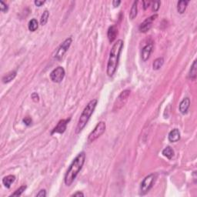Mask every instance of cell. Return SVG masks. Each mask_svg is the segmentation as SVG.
I'll return each instance as SVG.
<instances>
[{
  "label": "cell",
  "mask_w": 197,
  "mask_h": 197,
  "mask_svg": "<svg viewBox=\"0 0 197 197\" xmlns=\"http://www.w3.org/2000/svg\"><path fill=\"white\" fill-rule=\"evenodd\" d=\"M86 161V153L84 152H81L80 153L77 155L76 158L73 159L71 165L69 167L68 170L66 171V173L65 175L64 178V182L65 184L68 187L72 185L74 182L75 179L78 176L80 170H82L84 163Z\"/></svg>",
  "instance_id": "cell-1"
},
{
  "label": "cell",
  "mask_w": 197,
  "mask_h": 197,
  "mask_svg": "<svg viewBox=\"0 0 197 197\" xmlns=\"http://www.w3.org/2000/svg\"><path fill=\"white\" fill-rule=\"evenodd\" d=\"M123 46H124V43L123 40H119L114 43L111 49L110 52H109V61L107 63V70H106L107 75L109 77H112L116 71L120 54L123 49Z\"/></svg>",
  "instance_id": "cell-2"
},
{
  "label": "cell",
  "mask_w": 197,
  "mask_h": 197,
  "mask_svg": "<svg viewBox=\"0 0 197 197\" xmlns=\"http://www.w3.org/2000/svg\"><path fill=\"white\" fill-rule=\"evenodd\" d=\"M97 103L98 99L97 98H94V99L91 100V101L86 105L85 109L82 111L80 117H79V121H78L77 126H76V133H79V132H82V129L85 128L87 123H88L89 120H90V117L93 115V112H94L95 109H96V106H97Z\"/></svg>",
  "instance_id": "cell-3"
},
{
  "label": "cell",
  "mask_w": 197,
  "mask_h": 197,
  "mask_svg": "<svg viewBox=\"0 0 197 197\" xmlns=\"http://www.w3.org/2000/svg\"><path fill=\"white\" fill-rule=\"evenodd\" d=\"M156 178H157V175L156 173H152L145 177L140 185V195H145L149 191L150 189L154 185Z\"/></svg>",
  "instance_id": "cell-4"
},
{
  "label": "cell",
  "mask_w": 197,
  "mask_h": 197,
  "mask_svg": "<svg viewBox=\"0 0 197 197\" xmlns=\"http://www.w3.org/2000/svg\"><path fill=\"white\" fill-rule=\"evenodd\" d=\"M106 123L103 121L99 122L97 125L96 126V127L94 128L93 131L90 132V134L89 135L88 137V141L90 143H93L95 140H96L99 136H101L103 133L106 131Z\"/></svg>",
  "instance_id": "cell-5"
},
{
  "label": "cell",
  "mask_w": 197,
  "mask_h": 197,
  "mask_svg": "<svg viewBox=\"0 0 197 197\" xmlns=\"http://www.w3.org/2000/svg\"><path fill=\"white\" fill-rule=\"evenodd\" d=\"M129 95H130V90H123V91L119 95L116 100H115V103H114L112 111H113V112H116V111H119V109H121L122 108L125 106L126 102H127Z\"/></svg>",
  "instance_id": "cell-6"
},
{
  "label": "cell",
  "mask_w": 197,
  "mask_h": 197,
  "mask_svg": "<svg viewBox=\"0 0 197 197\" xmlns=\"http://www.w3.org/2000/svg\"><path fill=\"white\" fill-rule=\"evenodd\" d=\"M65 69L62 67L59 66L53 69L50 73V79L53 82L56 83H59L63 80L65 77Z\"/></svg>",
  "instance_id": "cell-7"
},
{
  "label": "cell",
  "mask_w": 197,
  "mask_h": 197,
  "mask_svg": "<svg viewBox=\"0 0 197 197\" xmlns=\"http://www.w3.org/2000/svg\"><path fill=\"white\" fill-rule=\"evenodd\" d=\"M72 41H73V40H72L71 37H69V38L66 39V40L60 45V46H59V49H58L57 52H56V56H55V58H56V59L61 60V59H62V57H63V56L65 55V53L66 52L67 50L69 49V48L71 46Z\"/></svg>",
  "instance_id": "cell-8"
},
{
  "label": "cell",
  "mask_w": 197,
  "mask_h": 197,
  "mask_svg": "<svg viewBox=\"0 0 197 197\" xmlns=\"http://www.w3.org/2000/svg\"><path fill=\"white\" fill-rule=\"evenodd\" d=\"M157 14H155V15H152V16L149 17V18L146 19V20L143 22V23L140 24V27H139V29L141 32L143 33H146L152 27V25H153V23L155 21L156 18H157Z\"/></svg>",
  "instance_id": "cell-9"
},
{
  "label": "cell",
  "mask_w": 197,
  "mask_h": 197,
  "mask_svg": "<svg viewBox=\"0 0 197 197\" xmlns=\"http://www.w3.org/2000/svg\"><path fill=\"white\" fill-rule=\"evenodd\" d=\"M69 121H70V119H67L60 120V121L58 123L57 126H56V127L53 129V130L51 132L52 135L54 133H60V134L63 133V132L65 131V129H66V126Z\"/></svg>",
  "instance_id": "cell-10"
},
{
  "label": "cell",
  "mask_w": 197,
  "mask_h": 197,
  "mask_svg": "<svg viewBox=\"0 0 197 197\" xmlns=\"http://www.w3.org/2000/svg\"><path fill=\"white\" fill-rule=\"evenodd\" d=\"M153 43H149V44L146 45V46L143 48V49H142V52H141V57H142V59H143L144 62H146L147 59H149L152 52H153Z\"/></svg>",
  "instance_id": "cell-11"
},
{
  "label": "cell",
  "mask_w": 197,
  "mask_h": 197,
  "mask_svg": "<svg viewBox=\"0 0 197 197\" xmlns=\"http://www.w3.org/2000/svg\"><path fill=\"white\" fill-rule=\"evenodd\" d=\"M117 35H118V29L115 26H112L109 28L107 32V36L108 40H109V43H112L114 42V40L116 38Z\"/></svg>",
  "instance_id": "cell-12"
},
{
  "label": "cell",
  "mask_w": 197,
  "mask_h": 197,
  "mask_svg": "<svg viewBox=\"0 0 197 197\" xmlns=\"http://www.w3.org/2000/svg\"><path fill=\"white\" fill-rule=\"evenodd\" d=\"M180 132L178 129H174L170 131L168 136L169 141L171 143H176L180 140Z\"/></svg>",
  "instance_id": "cell-13"
},
{
  "label": "cell",
  "mask_w": 197,
  "mask_h": 197,
  "mask_svg": "<svg viewBox=\"0 0 197 197\" xmlns=\"http://www.w3.org/2000/svg\"><path fill=\"white\" fill-rule=\"evenodd\" d=\"M190 106V99L188 97L184 98L179 103V111L182 114H186Z\"/></svg>",
  "instance_id": "cell-14"
},
{
  "label": "cell",
  "mask_w": 197,
  "mask_h": 197,
  "mask_svg": "<svg viewBox=\"0 0 197 197\" xmlns=\"http://www.w3.org/2000/svg\"><path fill=\"white\" fill-rule=\"evenodd\" d=\"M15 180V176L13 175H9L7 176H5L2 179V183L6 188H10L11 185L12 184V182Z\"/></svg>",
  "instance_id": "cell-15"
},
{
  "label": "cell",
  "mask_w": 197,
  "mask_h": 197,
  "mask_svg": "<svg viewBox=\"0 0 197 197\" xmlns=\"http://www.w3.org/2000/svg\"><path fill=\"white\" fill-rule=\"evenodd\" d=\"M16 71H11L9 72V73H8L7 74L5 75L4 76L2 77V82L3 83H9V82H10L11 81L13 80L15 78V76H16Z\"/></svg>",
  "instance_id": "cell-16"
},
{
  "label": "cell",
  "mask_w": 197,
  "mask_h": 197,
  "mask_svg": "<svg viewBox=\"0 0 197 197\" xmlns=\"http://www.w3.org/2000/svg\"><path fill=\"white\" fill-rule=\"evenodd\" d=\"M196 69H197V61L195 60L193 65L190 67V73H189V78L191 80H195L196 79Z\"/></svg>",
  "instance_id": "cell-17"
},
{
  "label": "cell",
  "mask_w": 197,
  "mask_h": 197,
  "mask_svg": "<svg viewBox=\"0 0 197 197\" xmlns=\"http://www.w3.org/2000/svg\"><path fill=\"white\" fill-rule=\"evenodd\" d=\"M189 2H190V1H184V0L178 2L177 11L179 14H182L185 12L186 9H187V6H188V4H189Z\"/></svg>",
  "instance_id": "cell-18"
},
{
  "label": "cell",
  "mask_w": 197,
  "mask_h": 197,
  "mask_svg": "<svg viewBox=\"0 0 197 197\" xmlns=\"http://www.w3.org/2000/svg\"><path fill=\"white\" fill-rule=\"evenodd\" d=\"M137 4H138V1L134 2L132 4V8H131L130 12H129V18L131 19H134L136 17L137 12H138V8H137Z\"/></svg>",
  "instance_id": "cell-19"
},
{
  "label": "cell",
  "mask_w": 197,
  "mask_h": 197,
  "mask_svg": "<svg viewBox=\"0 0 197 197\" xmlns=\"http://www.w3.org/2000/svg\"><path fill=\"white\" fill-rule=\"evenodd\" d=\"M162 153L164 156L168 158L169 159H171L173 158V156H174V151H173V149L170 146H167V147L164 149L162 150Z\"/></svg>",
  "instance_id": "cell-20"
},
{
  "label": "cell",
  "mask_w": 197,
  "mask_h": 197,
  "mask_svg": "<svg viewBox=\"0 0 197 197\" xmlns=\"http://www.w3.org/2000/svg\"><path fill=\"white\" fill-rule=\"evenodd\" d=\"M164 64V59L162 57H159L157 58L156 60L153 62V69L155 70H158L161 68V67Z\"/></svg>",
  "instance_id": "cell-21"
},
{
  "label": "cell",
  "mask_w": 197,
  "mask_h": 197,
  "mask_svg": "<svg viewBox=\"0 0 197 197\" xmlns=\"http://www.w3.org/2000/svg\"><path fill=\"white\" fill-rule=\"evenodd\" d=\"M38 21L36 19H32L29 23V29L31 32H35L38 29Z\"/></svg>",
  "instance_id": "cell-22"
},
{
  "label": "cell",
  "mask_w": 197,
  "mask_h": 197,
  "mask_svg": "<svg viewBox=\"0 0 197 197\" xmlns=\"http://www.w3.org/2000/svg\"><path fill=\"white\" fill-rule=\"evenodd\" d=\"M49 16V11L45 10L44 12L43 13V15H42L41 19H40V24H41L42 26H44V25H46V23H47Z\"/></svg>",
  "instance_id": "cell-23"
},
{
  "label": "cell",
  "mask_w": 197,
  "mask_h": 197,
  "mask_svg": "<svg viewBox=\"0 0 197 197\" xmlns=\"http://www.w3.org/2000/svg\"><path fill=\"white\" fill-rule=\"evenodd\" d=\"M26 190V186H22V187H20L18 189V190H15V192H14L13 193H12V195H11V196H21L22 194L23 193V192L25 191V190Z\"/></svg>",
  "instance_id": "cell-24"
},
{
  "label": "cell",
  "mask_w": 197,
  "mask_h": 197,
  "mask_svg": "<svg viewBox=\"0 0 197 197\" xmlns=\"http://www.w3.org/2000/svg\"><path fill=\"white\" fill-rule=\"evenodd\" d=\"M8 9H9V7H8L7 5L3 2L2 1H0V10H1V12H6Z\"/></svg>",
  "instance_id": "cell-25"
},
{
  "label": "cell",
  "mask_w": 197,
  "mask_h": 197,
  "mask_svg": "<svg viewBox=\"0 0 197 197\" xmlns=\"http://www.w3.org/2000/svg\"><path fill=\"white\" fill-rule=\"evenodd\" d=\"M159 6H160V2H154L153 3V6H152L153 11L157 12L159 9Z\"/></svg>",
  "instance_id": "cell-26"
},
{
  "label": "cell",
  "mask_w": 197,
  "mask_h": 197,
  "mask_svg": "<svg viewBox=\"0 0 197 197\" xmlns=\"http://www.w3.org/2000/svg\"><path fill=\"white\" fill-rule=\"evenodd\" d=\"M23 123H25V124L26 125V126H30L31 124H32V119L30 118V117H26V118L25 119H23Z\"/></svg>",
  "instance_id": "cell-27"
},
{
  "label": "cell",
  "mask_w": 197,
  "mask_h": 197,
  "mask_svg": "<svg viewBox=\"0 0 197 197\" xmlns=\"http://www.w3.org/2000/svg\"><path fill=\"white\" fill-rule=\"evenodd\" d=\"M31 97H32V99L33 100L34 102H39V100H40V96H39V95L37 94L36 93H33L32 94V96H31Z\"/></svg>",
  "instance_id": "cell-28"
},
{
  "label": "cell",
  "mask_w": 197,
  "mask_h": 197,
  "mask_svg": "<svg viewBox=\"0 0 197 197\" xmlns=\"http://www.w3.org/2000/svg\"><path fill=\"white\" fill-rule=\"evenodd\" d=\"M36 196L38 197H45L46 196V190H41L38 193L36 194Z\"/></svg>",
  "instance_id": "cell-29"
},
{
  "label": "cell",
  "mask_w": 197,
  "mask_h": 197,
  "mask_svg": "<svg viewBox=\"0 0 197 197\" xmlns=\"http://www.w3.org/2000/svg\"><path fill=\"white\" fill-rule=\"evenodd\" d=\"M143 9H144V10H146V9H147V8L149 7V6H150V4H151V2L143 1Z\"/></svg>",
  "instance_id": "cell-30"
},
{
  "label": "cell",
  "mask_w": 197,
  "mask_h": 197,
  "mask_svg": "<svg viewBox=\"0 0 197 197\" xmlns=\"http://www.w3.org/2000/svg\"><path fill=\"white\" fill-rule=\"evenodd\" d=\"M34 3H35V5L36 6H38V7H40V6H42L43 4H44L45 1H40V0H36V1L34 2Z\"/></svg>",
  "instance_id": "cell-31"
},
{
  "label": "cell",
  "mask_w": 197,
  "mask_h": 197,
  "mask_svg": "<svg viewBox=\"0 0 197 197\" xmlns=\"http://www.w3.org/2000/svg\"><path fill=\"white\" fill-rule=\"evenodd\" d=\"M72 196H84V194L82 193V192H77V193L72 195Z\"/></svg>",
  "instance_id": "cell-32"
},
{
  "label": "cell",
  "mask_w": 197,
  "mask_h": 197,
  "mask_svg": "<svg viewBox=\"0 0 197 197\" xmlns=\"http://www.w3.org/2000/svg\"><path fill=\"white\" fill-rule=\"evenodd\" d=\"M120 3H121L120 1H113L112 2V6H113L114 7H118L120 5Z\"/></svg>",
  "instance_id": "cell-33"
},
{
  "label": "cell",
  "mask_w": 197,
  "mask_h": 197,
  "mask_svg": "<svg viewBox=\"0 0 197 197\" xmlns=\"http://www.w3.org/2000/svg\"><path fill=\"white\" fill-rule=\"evenodd\" d=\"M196 172H193V178H194L195 182H196Z\"/></svg>",
  "instance_id": "cell-34"
}]
</instances>
